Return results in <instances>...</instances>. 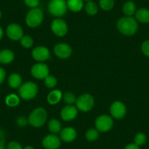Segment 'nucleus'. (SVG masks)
<instances>
[{
    "mask_svg": "<svg viewBox=\"0 0 149 149\" xmlns=\"http://www.w3.org/2000/svg\"><path fill=\"white\" fill-rule=\"evenodd\" d=\"M76 107L82 112H88L94 105V97L89 94H83L76 100Z\"/></svg>",
    "mask_w": 149,
    "mask_h": 149,
    "instance_id": "423d86ee",
    "label": "nucleus"
},
{
    "mask_svg": "<svg viewBox=\"0 0 149 149\" xmlns=\"http://www.w3.org/2000/svg\"><path fill=\"white\" fill-rule=\"evenodd\" d=\"M49 67L46 64L42 62L37 63L34 64L31 69V74L36 79H45L49 75Z\"/></svg>",
    "mask_w": 149,
    "mask_h": 149,
    "instance_id": "6e6552de",
    "label": "nucleus"
},
{
    "mask_svg": "<svg viewBox=\"0 0 149 149\" xmlns=\"http://www.w3.org/2000/svg\"><path fill=\"white\" fill-rule=\"evenodd\" d=\"M146 142V136L144 133L139 132L134 136V143H135L137 146H140L145 144Z\"/></svg>",
    "mask_w": 149,
    "mask_h": 149,
    "instance_id": "7c9ffc66",
    "label": "nucleus"
},
{
    "mask_svg": "<svg viewBox=\"0 0 149 149\" xmlns=\"http://www.w3.org/2000/svg\"><path fill=\"white\" fill-rule=\"evenodd\" d=\"M62 99L64 102L67 103V104H70V105H73L74 104H75L77 100L75 95L73 93L70 92V91L64 93L62 97Z\"/></svg>",
    "mask_w": 149,
    "mask_h": 149,
    "instance_id": "cd10ccee",
    "label": "nucleus"
},
{
    "mask_svg": "<svg viewBox=\"0 0 149 149\" xmlns=\"http://www.w3.org/2000/svg\"><path fill=\"white\" fill-rule=\"evenodd\" d=\"M77 131L73 127H67L60 132V138L65 143H72L77 137Z\"/></svg>",
    "mask_w": 149,
    "mask_h": 149,
    "instance_id": "dca6fc26",
    "label": "nucleus"
},
{
    "mask_svg": "<svg viewBox=\"0 0 149 149\" xmlns=\"http://www.w3.org/2000/svg\"><path fill=\"white\" fill-rule=\"evenodd\" d=\"M24 149H35L34 148L33 146H26L25 148H24Z\"/></svg>",
    "mask_w": 149,
    "mask_h": 149,
    "instance_id": "ea45409f",
    "label": "nucleus"
},
{
    "mask_svg": "<svg viewBox=\"0 0 149 149\" xmlns=\"http://www.w3.org/2000/svg\"><path fill=\"white\" fill-rule=\"evenodd\" d=\"M24 1L25 5L31 9L37 8L40 5V0H24Z\"/></svg>",
    "mask_w": 149,
    "mask_h": 149,
    "instance_id": "2f4dec72",
    "label": "nucleus"
},
{
    "mask_svg": "<svg viewBox=\"0 0 149 149\" xmlns=\"http://www.w3.org/2000/svg\"><path fill=\"white\" fill-rule=\"evenodd\" d=\"M7 149H24L21 143L16 141L10 142L7 146Z\"/></svg>",
    "mask_w": 149,
    "mask_h": 149,
    "instance_id": "72a5a7b5",
    "label": "nucleus"
},
{
    "mask_svg": "<svg viewBox=\"0 0 149 149\" xmlns=\"http://www.w3.org/2000/svg\"><path fill=\"white\" fill-rule=\"evenodd\" d=\"M32 58L39 62L47 61L51 57L50 51L45 46H37L31 51Z\"/></svg>",
    "mask_w": 149,
    "mask_h": 149,
    "instance_id": "4468645a",
    "label": "nucleus"
},
{
    "mask_svg": "<svg viewBox=\"0 0 149 149\" xmlns=\"http://www.w3.org/2000/svg\"><path fill=\"white\" fill-rule=\"evenodd\" d=\"M117 29L124 35H134L138 29L137 21L132 16H124L117 21Z\"/></svg>",
    "mask_w": 149,
    "mask_h": 149,
    "instance_id": "f257e3e1",
    "label": "nucleus"
},
{
    "mask_svg": "<svg viewBox=\"0 0 149 149\" xmlns=\"http://www.w3.org/2000/svg\"><path fill=\"white\" fill-rule=\"evenodd\" d=\"M84 8H85L86 13L89 15H94L98 12V6L93 1L87 2L84 6Z\"/></svg>",
    "mask_w": 149,
    "mask_h": 149,
    "instance_id": "393cba45",
    "label": "nucleus"
},
{
    "mask_svg": "<svg viewBox=\"0 0 149 149\" xmlns=\"http://www.w3.org/2000/svg\"><path fill=\"white\" fill-rule=\"evenodd\" d=\"M48 130L50 131V132H51L52 134H58L60 133V132L61 131V124L58 120L55 119V118H53V119L50 120L48 121Z\"/></svg>",
    "mask_w": 149,
    "mask_h": 149,
    "instance_id": "5701e85b",
    "label": "nucleus"
},
{
    "mask_svg": "<svg viewBox=\"0 0 149 149\" xmlns=\"http://www.w3.org/2000/svg\"><path fill=\"white\" fill-rule=\"evenodd\" d=\"M43 17V12L40 8H33L30 10L26 15V24L31 28H35L42 24Z\"/></svg>",
    "mask_w": 149,
    "mask_h": 149,
    "instance_id": "39448f33",
    "label": "nucleus"
},
{
    "mask_svg": "<svg viewBox=\"0 0 149 149\" xmlns=\"http://www.w3.org/2000/svg\"><path fill=\"white\" fill-rule=\"evenodd\" d=\"M16 123L19 127H24L26 126V124H28V120L24 116H19L16 119Z\"/></svg>",
    "mask_w": 149,
    "mask_h": 149,
    "instance_id": "f704fd0d",
    "label": "nucleus"
},
{
    "mask_svg": "<svg viewBox=\"0 0 149 149\" xmlns=\"http://www.w3.org/2000/svg\"><path fill=\"white\" fill-rule=\"evenodd\" d=\"M63 94L60 90L55 89L51 91L47 97V101L51 105H55L58 104L62 99Z\"/></svg>",
    "mask_w": 149,
    "mask_h": 149,
    "instance_id": "a211bd4d",
    "label": "nucleus"
},
{
    "mask_svg": "<svg viewBox=\"0 0 149 149\" xmlns=\"http://www.w3.org/2000/svg\"><path fill=\"white\" fill-rule=\"evenodd\" d=\"M67 4L68 9L74 13L80 12L84 7L83 0H67Z\"/></svg>",
    "mask_w": 149,
    "mask_h": 149,
    "instance_id": "412c9836",
    "label": "nucleus"
},
{
    "mask_svg": "<svg viewBox=\"0 0 149 149\" xmlns=\"http://www.w3.org/2000/svg\"><path fill=\"white\" fill-rule=\"evenodd\" d=\"M1 18H2V12L0 11V19H1Z\"/></svg>",
    "mask_w": 149,
    "mask_h": 149,
    "instance_id": "79ce46f5",
    "label": "nucleus"
},
{
    "mask_svg": "<svg viewBox=\"0 0 149 149\" xmlns=\"http://www.w3.org/2000/svg\"><path fill=\"white\" fill-rule=\"evenodd\" d=\"M38 93V86L34 82L28 81L23 84L18 88V94L24 100H31L37 96Z\"/></svg>",
    "mask_w": 149,
    "mask_h": 149,
    "instance_id": "7ed1b4c3",
    "label": "nucleus"
},
{
    "mask_svg": "<svg viewBox=\"0 0 149 149\" xmlns=\"http://www.w3.org/2000/svg\"><path fill=\"white\" fill-rule=\"evenodd\" d=\"M53 33L57 37H64L68 31V25L64 19L56 18L52 21L51 25Z\"/></svg>",
    "mask_w": 149,
    "mask_h": 149,
    "instance_id": "1a4fd4ad",
    "label": "nucleus"
},
{
    "mask_svg": "<svg viewBox=\"0 0 149 149\" xmlns=\"http://www.w3.org/2000/svg\"><path fill=\"white\" fill-rule=\"evenodd\" d=\"M54 52L58 58L61 59H67L71 56L72 54V48L68 44L61 42L55 45Z\"/></svg>",
    "mask_w": 149,
    "mask_h": 149,
    "instance_id": "9b49d317",
    "label": "nucleus"
},
{
    "mask_svg": "<svg viewBox=\"0 0 149 149\" xmlns=\"http://www.w3.org/2000/svg\"><path fill=\"white\" fill-rule=\"evenodd\" d=\"M124 149H140V146H137L135 143H130L126 146Z\"/></svg>",
    "mask_w": 149,
    "mask_h": 149,
    "instance_id": "e433bc0d",
    "label": "nucleus"
},
{
    "mask_svg": "<svg viewBox=\"0 0 149 149\" xmlns=\"http://www.w3.org/2000/svg\"><path fill=\"white\" fill-rule=\"evenodd\" d=\"M99 131L96 128H91L86 132V138L88 141L94 142L99 137Z\"/></svg>",
    "mask_w": 149,
    "mask_h": 149,
    "instance_id": "bb28decb",
    "label": "nucleus"
},
{
    "mask_svg": "<svg viewBox=\"0 0 149 149\" xmlns=\"http://www.w3.org/2000/svg\"><path fill=\"white\" fill-rule=\"evenodd\" d=\"M96 129L101 132H107L113 127V120L111 116L103 114L97 117L95 121Z\"/></svg>",
    "mask_w": 149,
    "mask_h": 149,
    "instance_id": "0eeeda50",
    "label": "nucleus"
},
{
    "mask_svg": "<svg viewBox=\"0 0 149 149\" xmlns=\"http://www.w3.org/2000/svg\"><path fill=\"white\" fill-rule=\"evenodd\" d=\"M8 84L12 88H18L22 85V78L18 73H12L8 78Z\"/></svg>",
    "mask_w": 149,
    "mask_h": 149,
    "instance_id": "aec40b11",
    "label": "nucleus"
},
{
    "mask_svg": "<svg viewBox=\"0 0 149 149\" xmlns=\"http://www.w3.org/2000/svg\"><path fill=\"white\" fill-rule=\"evenodd\" d=\"M122 11L126 16H132L136 12V5L132 1H127L124 4Z\"/></svg>",
    "mask_w": 149,
    "mask_h": 149,
    "instance_id": "4be33fe9",
    "label": "nucleus"
},
{
    "mask_svg": "<svg viewBox=\"0 0 149 149\" xmlns=\"http://www.w3.org/2000/svg\"><path fill=\"white\" fill-rule=\"evenodd\" d=\"M44 84L48 88H54L57 85V79L53 75H48L44 79Z\"/></svg>",
    "mask_w": 149,
    "mask_h": 149,
    "instance_id": "c756f323",
    "label": "nucleus"
},
{
    "mask_svg": "<svg viewBox=\"0 0 149 149\" xmlns=\"http://www.w3.org/2000/svg\"><path fill=\"white\" fill-rule=\"evenodd\" d=\"M5 103L8 106L11 107H16L20 103V98L18 95L15 94H10L5 98Z\"/></svg>",
    "mask_w": 149,
    "mask_h": 149,
    "instance_id": "b1692460",
    "label": "nucleus"
},
{
    "mask_svg": "<svg viewBox=\"0 0 149 149\" xmlns=\"http://www.w3.org/2000/svg\"><path fill=\"white\" fill-rule=\"evenodd\" d=\"M135 19L143 24L149 23V10L147 8H140L136 10Z\"/></svg>",
    "mask_w": 149,
    "mask_h": 149,
    "instance_id": "6ab92c4d",
    "label": "nucleus"
},
{
    "mask_svg": "<svg viewBox=\"0 0 149 149\" xmlns=\"http://www.w3.org/2000/svg\"><path fill=\"white\" fill-rule=\"evenodd\" d=\"M110 112L113 118L116 119H121L127 114V107L121 102L116 101L110 105Z\"/></svg>",
    "mask_w": 149,
    "mask_h": 149,
    "instance_id": "9d476101",
    "label": "nucleus"
},
{
    "mask_svg": "<svg viewBox=\"0 0 149 149\" xmlns=\"http://www.w3.org/2000/svg\"><path fill=\"white\" fill-rule=\"evenodd\" d=\"M0 149H7V148L5 146L4 140H0Z\"/></svg>",
    "mask_w": 149,
    "mask_h": 149,
    "instance_id": "4c0bfd02",
    "label": "nucleus"
},
{
    "mask_svg": "<svg viewBox=\"0 0 149 149\" xmlns=\"http://www.w3.org/2000/svg\"><path fill=\"white\" fill-rule=\"evenodd\" d=\"M4 36V31H3V29H2V28L1 26H0V40L2 39V37H3Z\"/></svg>",
    "mask_w": 149,
    "mask_h": 149,
    "instance_id": "58836bf2",
    "label": "nucleus"
},
{
    "mask_svg": "<svg viewBox=\"0 0 149 149\" xmlns=\"http://www.w3.org/2000/svg\"><path fill=\"white\" fill-rule=\"evenodd\" d=\"M67 4L65 0H51L48 5V10L51 15L61 18L67 13Z\"/></svg>",
    "mask_w": 149,
    "mask_h": 149,
    "instance_id": "20e7f679",
    "label": "nucleus"
},
{
    "mask_svg": "<svg viewBox=\"0 0 149 149\" xmlns=\"http://www.w3.org/2000/svg\"><path fill=\"white\" fill-rule=\"evenodd\" d=\"M141 50L144 55L149 57V40H146L143 42L141 45Z\"/></svg>",
    "mask_w": 149,
    "mask_h": 149,
    "instance_id": "473e14b6",
    "label": "nucleus"
},
{
    "mask_svg": "<svg viewBox=\"0 0 149 149\" xmlns=\"http://www.w3.org/2000/svg\"><path fill=\"white\" fill-rule=\"evenodd\" d=\"M100 6L104 11H110L114 8L115 0H100Z\"/></svg>",
    "mask_w": 149,
    "mask_h": 149,
    "instance_id": "a878e982",
    "label": "nucleus"
},
{
    "mask_svg": "<svg viewBox=\"0 0 149 149\" xmlns=\"http://www.w3.org/2000/svg\"><path fill=\"white\" fill-rule=\"evenodd\" d=\"M21 42V45L22 47L25 48H30L32 47L33 44H34V40H33L32 37L29 35H24L21 39L20 40Z\"/></svg>",
    "mask_w": 149,
    "mask_h": 149,
    "instance_id": "c85d7f7f",
    "label": "nucleus"
},
{
    "mask_svg": "<svg viewBox=\"0 0 149 149\" xmlns=\"http://www.w3.org/2000/svg\"><path fill=\"white\" fill-rule=\"evenodd\" d=\"M15 58V54L11 50L3 49L0 51V63L8 64L13 62Z\"/></svg>",
    "mask_w": 149,
    "mask_h": 149,
    "instance_id": "f3484780",
    "label": "nucleus"
},
{
    "mask_svg": "<svg viewBox=\"0 0 149 149\" xmlns=\"http://www.w3.org/2000/svg\"><path fill=\"white\" fill-rule=\"evenodd\" d=\"M84 2H90V1H92V0H83Z\"/></svg>",
    "mask_w": 149,
    "mask_h": 149,
    "instance_id": "a19ab883",
    "label": "nucleus"
},
{
    "mask_svg": "<svg viewBox=\"0 0 149 149\" xmlns=\"http://www.w3.org/2000/svg\"><path fill=\"white\" fill-rule=\"evenodd\" d=\"M5 78H6V72L3 68L0 67V84L5 81Z\"/></svg>",
    "mask_w": 149,
    "mask_h": 149,
    "instance_id": "c9c22d12",
    "label": "nucleus"
},
{
    "mask_svg": "<svg viewBox=\"0 0 149 149\" xmlns=\"http://www.w3.org/2000/svg\"><path fill=\"white\" fill-rule=\"evenodd\" d=\"M6 34L9 39L13 41H18L24 36L22 27L17 24H10L6 29Z\"/></svg>",
    "mask_w": 149,
    "mask_h": 149,
    "instance_id": "f8f14e48",
    "label": "nucleus"
},
{
    "mask_svg": "<svg viewBox=\"0 0 149 149\" xmlns=\"http://www.w3.org/2000/svg\"><path fill=\"white\" fill-rule=\"evenodd\" d=\"M61 140L56 134H49L45 136L42 142V146L45 149H58L61 146Z\"/></svg>",
    "mask_w": 149,
    "mask_h": 149,
    "instance_id": "ddd939ff",
    "label": "nucleus"
},
{
    "mask_svg": "<svg viewBox=\"0 0 149 149\" xmlns=\"http://www.w3.org/2000/svg\"><path fill=\"white\" fill-rule=\"evenodd\" d=\"M78 114V110L75 106L67 104L61 110V118L64 121H71L76 118Z\"/></svg>",
    "mask_w": 149,
    "mask_h": 149,
    "instance_id": "2eb2a0df",
    "label": "nucleus"
},
{
    "mask_svg": "<svg viewBox=\"0 0 149 149\" xmlns=\"http://www.w3.org/2000/svg\"><path fill=\"white\" fill-rule=\"evenodd\" d=\"M48 113L43 107H37L31 111L28 118V122L35 128H40L45 124Z\"/></svg>",
    "mask_w": 149,
    "mask_h": 149,
    "instance_id": "f03ea898",
    "label": "nucleus"
}]
</instances>
